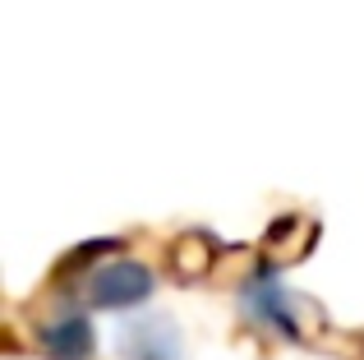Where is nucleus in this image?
Wrapping results in <instances>:
<instances>
[{
    "mask_svg": "<svg viewBox=\"0 0 364 360\" xmlns=\"http://www.w3.org/2000/svg\"><path fill=\"white\" fill-rule=\"evenodd\" d=\"M157 277H152L148 263H134V259H111V263H97L88 272V300L102 309H129L139 300L152 296Z\"/></svg>",
    "mask_w": 364,
    "mask_h": 360,
    "instance_id": "obj_1",
    "label": "nucleus"
},
{
    "mask_svg": "<svg viewBox=\"0 0 364 360\" xmlns=\"http://www.w3.org/2000/svg\"><path fill=\"white\" fill-rule=\"evenodd\" d=\"M37 342H42V351L51 360H88L97 337H92V324L83 314H60L51 324H42Z\"/></svg>",
    "mask_w": 364,
    "mask_h": 360,
    "instance_id": "obj_2",
    "label": "nucleus"
}]
</instances>
